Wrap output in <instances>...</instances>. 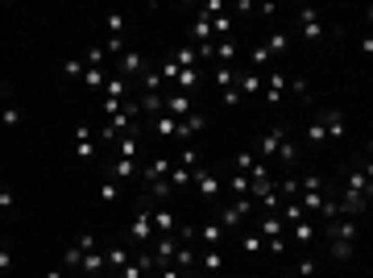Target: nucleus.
Here are the masks:
<instances>
[{
	"mask_svg": "<svg viewBox=\"0 0 373 278\" xmlns=\"http://www.w3.org/2000/svg\"><path fill=\"white\" fill-rule=\"evenodd\" d=\"M324 233H328V254L336 262H349L353 258V245H357V233H361V220L357 216H336Z\"/></svg>",
	"mask_w": 373,
	"mask_h": 278,
	"instance_id": "obj_1",
	"label": "nucleus"
},
{
	"mask_svg": "<svg viewBox=\"0 0 373 278\" xmlns=\"http://www.w3.org/2000/svg\"><path fill=\"white\" fill-rule=\"evenodd\" d=\"M154 220H149V204H141L137 212H133V225H129V241H133V250H149L154 245Z\"/></svg>",
	"mask_w": 373,
	"mask_h": 278,
	"instance_id": "obj_2",
	"label": "nucleus"
},
{
	"mask_svg": "<svg viewBox=\"0 0 373 278\" xmlns=\"http://www.w3.org/2000/svg\"><path fill=\"white\" fill-rule=\"evenodd\" d=\"M71 154H75V162H95V158H100V137L91 133L87 121L75 129V146H71Z\"/></svg>",
	"mask_w": 373,
	"mask_h": 278,
	"instance_id": "obj_3",
	"label": "nucleus"
},
{
	"mask_svg": "<svg viewBox=\"0 0 373 278\" xmlns=\"http://www.w3.org/2000/svg\"><path fill=\"white\" fill-rule=\"evenodd\" d=\"M286 83H291V75L286 71H266V83H262V100L266 104H286Z\"/></svg>",
	"mask_w": 373,
	"mask_h": 278,
	"instance_id": "obj_4",
	"label": "nucleus"
},
{
	"mask_svg": "<svg viewBox=\"0 0 373 278\" xmlns=\"http://www.w3.org/2000/svg\"><path fill=\"white\" fill-rule=\"evenodd\" d=\"M316 116H320V125H324L328 141H345V137H349V116H345L340 108H320Z\"/></svg>",
	"mask_w": 373,
	"mask_h": 278,
	"instance_id": "obj_5",
	"label": "nucleus"
},
{
	"mask_svg": "<svg viewBox=\"0 0 373 278\" xmlns=\"http://www.w3.org/2000/svg\"><path fill=\"white\" fill-rule=\"evenodd\" d=\"M299 33H303L307 42H324V37H328V25H324L320 8H299Z\"/></svg>",
	"mask_w": 373,
	"mask_h": 278,
	"instance_id": "obj_6",
	"label": "nucleus"
},
{
	"mask_svg": "<svg viewBox=\"0 0 373 278\" xmlns=\"http://www.w3.org/2000/svg\"><path fill=\"white\" fill-rule=\"evenodd\" d=\"M162 112L174 116V121H183V116L199 112V104H195V96H187V92H170V87H166V104H162Z\"/></svg>",
	"mask_w": 373,
	"mask_h": 278,
	"instance_id": "obj_7",
	"label": "nucleus"
},
{
	"mask_svg": "<svg viewBox=\"0 0 373 278\" xmlns=\"http://www.w3.org/2000/svg\"><path fill=\"white\" fill-rule=\"evenodd\" d=\"M195 237L203 241V250H224V245H228V229H224L216 216H212V220H203V225L195 229Z\"/></svg>",
	"mask_w": 373,
	"mask_h": 278,
	"instance_id": "obj_8",
	"label": "nucleus"
},
{
	"mask_svg": "<svg viewBox=\"0 0 373 278\" xmlns=\"http://www.w3.org/2000/svg\"><path fill=\"white\" fill-rule=\"evenodd\" d=\"M170 166H174V158H166V154L149 158V162L141 166V183H145V187H154V183H166V179H170Z\"/></svg>",
	"mask_w": 373,
	"mask_h": 278,
	"instance_id": "obj_9",
	"label": "nucleus"
},
{
	"mask_svg": "<svg viewBox=\"0 0 373 278\" xmlns=\"http://www.w3.org/2000/svg\"><path fill=\"white\" fill-rule=\"evenodd\" d=\"M286 141V129H270V133H262L257 141H253V154L262 158V162H270L274 154H278V146Z\"/></svg>",
	"mask_w": 373,
	"mask_h": 278,
	"instance_id": "obj_10",
	"label": "nucleus"
},
{
	"mask_svg": "<svg viewBox=\"0 0 373 278\" xmlns=\"http://www.w3.org/2000/svg\"><path fill=\"white\" fill-rule=\"evenodd\" d=\"M104 175L116 179V183H129V179H141V166L129 162V158H108V162H104Z\"/></svg>",
	"mask_w": 373,
	"mask_h": 278,
	"instance_id": "obj_11",
	"label": "nucleus"
},
{
	"mask_svg": "<svg viewBox=\"0 0 373 278\" xmlns=\"http://www.w3.org/2000/svg\"><path fill=\"white\" fill-rule=\"evenodd\" d=\"M262 83H266L262 71H237V92H241V100H257V96H262Z\"/></svg>",
	"mask_w": 373,
	"mask_h": 278,
	"instance_id": "obj_12",
	"label": "nucleus"
},
{
	"mask_svg": "<svg viewBox=\"0 0 373 278\" xmlns=\"http://www.w3.org/2000/svg\"><path fill=\"white\" fill-rule=\"evenodd\" d=\"M191 187H199V196H203V200H220V191H224V183H220V179H216L208 166H199V171H195Z\"/></svg>",
	"mask_w": 373,
	"mask_h": 278,
	"instance_id": "obj_13",
	"label": "nucleus"
},
{
	"mask_svg": "<svg viewBox=\"0 0 373 278\" xmlns=\"http://www.w3.org/2000/svg\"><path fill=\"white\" fill-rule=\"evenodd\" d=\"M253 229H257V237H262V241H278V237H286V225H282V216H266V212H262ZM286 241H291V237H286Z\"/></svg>",
	"mask_w": 373,
	"mask_h": 278,
	"instance_id": "obj_14",
	"label": "nucleus"
},
{
	"mask_svg": "<svg viewBox=\"0 0 373 278\" xmlns=\"http://www.w3.org/2000/svg\"><path fill=\"white\" fill-rule=\"evenodd\" d=\"M286 237H291L295 245H316V241H320V225H316V220L307 216V220L291 225V229H286Z\"/></svg>",
	"mask_w": 373,
	"mask_h": 278,
	"instance_id": "obj_15",
	"label": "nucleus"
},
{
	"mask_svg": "<svg viewBox=\"0 0 373 278\" xmlns=\"http://www.w3.org/2000/svg\"><path fill=\"white\" fill-rule=\"evenodd\" d=\"M100 96H104V100H133V83H129V79H120V75H108Z\"/></svg>",
	"mask_w": 373,
	"mask_h": 278,
	"instance_id": "obj_16",
	"label": "nucleus"
},
{
	"mask_svg": "<svg viewBox=\"0 0 373 278\" xmlns=\"http://www.w3.org/2000/svg\"><path fill=\"white\" fill-rule=\"evenodd\" d=\"M129 262H133L129 245H108V254H104V270H108V278L116 275V270H125Z\"/></svg>",
	"mask_w": 373,
	"mask_h": 278,
	"instance_id": "obj_17",
	"label": "nucleus"
},
{
	"mask_svg": "<svg viewBox=\"0 0 373 278\" xmlns=\"http://www.w3.org/2000/svg\"><path fill=\"white\" fill-rule=\"evenodd\" d=\"M195 266H199V275H224V250H203L199 258H195Z\"/></svg>",
	"mask_w": 373,
	"mask_h": 278,
	"instance_id": "obj_18",
	"label": "nucleus"
},
{
	"mask_svg": "<svg viewBox=\"0 0 373 278\" xmlns=\"http://www.w3.org/2000/svg\"><path fill=\"white\" fill-rule=\"evenodd\" d=\"M149 220H154V233L158 237H166V233H174L179 229V220H174V212L162 204V208H149Z\"/></svg>",
	"mask_w": 373,
	"mask_h": 278,
	"instance_id": "obj_19",
	"label": "nucleus"
},
{
	"mask_svg": "<svg viewBox=\"0 0 373 278\" xmlns=\"http://www.w3.org/2000/svg\"><path fill=\"white\" fill-rule=\"evenodd\" d=\"M141 71H145V58H141L137 50H125V54H120V79H133V83H137Z\"/></svg>",
	"mask_w": 373,
	"mask_h": 278,
	"instance_id": "obj_20",
	"label": "nucleus"
},
{
	"mask_svg": "<svg viewBox=\"0 0 373 278\" xmlns=\"http://www.w3.org/2000/svg\"><path fill=\"white\" fill-rule=\"evenodd\" d=\"M291 37H295L291 29H278V33H270V37L262 42V50H266L270 58H278V54H286V46H291Z\"/></svg>",
	"mask_w": 373,
	"mask_h": 278,
	"instance_id": "obj_21",
	"label": "nucleus"
},
{
	"mask_svg": "<svg viewBox=\"0 0 373 278\" xmlns=\"http://www.w3.org/2000/svg\"><path fill=\"white\" fill-rule=\"evenodd\" d=\"M137 133H125V137H116L112 141V158H129V162H137Z\"/></svg>",
	"mask_w": 373,
	"mask_h": 278,
	"instance_id": "obj_22",
	"label": "nucleus"
},
{
	"mask_svg": "<svg viewBox=\"0 0 373 278\" xmlns=\"http://www.w3.org/2000/svg\"><path fill=\"white\" fill-rule=\"evenodd\" d=\"M137 92H166V83H162L158 67H145V71L137 75ZM137 92H133V96H137Z\"/></svg>",
	"mask_w": 373,
	"mask_h": 278,
	"instance_id": "obj_23",
	"label": "nucleus"
},
{
	"mask_svg": "<svg viewBox=\"0 0 373 278\" xmlns=\"http://www.w3.org/2000/svg\"><path fill=\"white\" fill-rule=\"evenodd\" d=\"M104 29H108V37H104V42H125V29H129V21H125L120 12H108V17H104Z\"/></svg>",
	"mask_w": 373,
	"mask_h": 278,
	"instance_id": "obj_24",
	"label": "nucleus"
},
{
	"mask_svg": "<svg viewBox=\"0 0 373 278\" xmlns=\"http://www.w3.org/2000/svg\"><path fill=\"white\" fill-rule=\"evenodd\" d=\"M154 133H158L162 141H170V146H174V137H179V121L162 112V116H154Z\"/></svg>",
	"mask_w": 373,
	"mask_h": 278,
	"instance_id": "obj_25",
	"label": "nucleus"
},
{
	"mask_svg": "<svg viewBox=\"0 0 373 278\" xmlns=\"http://www.w3.org/2000/svg\"><path fill=\"white\" fill-rule=\"evenodd\" d=\"M237 245H241V254H245V258H257V254H262V250H266V241H262V237H257V229H245V233H241V241H237Z\"/></svg>",
	"mask_w": 373,
	"mask_h": 278,
	"instance_id": "obj_26",
	"label": "nucleus"
},
{
	"mask_svg": "<svg viewBox=\"0 0 373 278\" xmlns=\"http://www.w3.org/2000/svg\"><path fill=\"white\" fill-rule=\"evenodd\" d=\"M191 37H195V46H216V33H212V21H203V17H199V21L191 25Z\"/></svg>",
	"mask_w": 373,
	"mask_h": 278,
	"instance_id": "obj_27",
	"label": "nucleus"
},
{
	"mask_svg": "<svg viewBox=\"0 0 373 278\" xmlns=\"http://www.w3.org/2000/svg\"><path fill=\"white\" fill-rule=\"evenodd\" d=\"M274 158H278V162H282V166L291 171V166L299 162V141H295V137H286V141L278 146V154H274Z\"/></svg>",
	"mask_w": 373,
	"mask_h": 278,
	"instance_id": "obj_28",
	"label": "nucleus"
},
{
	"mask_svg": "<svg viewBox=\"0 0 373 278\" xmlns=\"http://www.w3.org/2000/svg\"><path fill=\"white\" fill-rule=\"evenodd\" d=\"M79 262H83V250H79V245H66V250H62V262H58V266H62L66 275L75 278V275H79Z\"/></svg>",
	"mask_w": 373,
	"mask_h": 278,
	"instance_id": "obj_29",
	"label": "nucleus"
},
{
	"mask_svg": "<svg viewBox=\"0 0 373 278\" xmlns=\"http://www.w3.org/2000/svg\"><path fill=\"white\" fill-rule=\"evenodd\" d=\"M191 179H195V171H187V166H179V162H174V166H170V179H166V183H170L174 191H183V187H191Z\"/></svg>",
	"mask_w": 373,
	"mask_h": 278,
	"instance_id": "obj_30",
	"label": "nucleus"
},
{
	"mask_svg": "<svg viewBox=\"0 0 373 278\" xmlns=\"http://www.w3.org/2000/svg\"><path fill=\"white\" fill-rule=\"evenodd\" d=\"M104 79H108V75H104V71H95V67H87V71H83V79H79V83H83V87H87V92H95V96H100V92H104Z\"/></svg>",
	"mask_w": 373,
	"mask_h": 278,
	"instance_id": "obj_31",
	"label": "nucleus"
},
{
	"mask_svg": "<svg viewBox=\"0 0 373 278\" xmlns=\"http://www.w3.org/2000/svg\"><path fill=\"white\" fill-rule=\"evenodd\" d=\"M212 83L224 92V87H237V71L233 67H212Z\"/></svg>",
	"mask_w": 373,
	"mask_h": 278,
	"instance_id": "obj_32",
	"label": "nucleus"
},
{
	"mask_svg": "<svg viewBox=\"0 0 373 278\" xmlns=\"http://www.w3.org/2000/svg\"><path fill=\"white\" fill-rule=\"evenodd\" d=\"M116 200H120V183L104 175V179H100V204H116Z\"/></svg>",
	"mask_w": 373,
	"mask_h": 278,
	"instance_id": "obj_33",
	"label": "nucleus"
},
{
	"mask_svg": "<svg viewBox=\"0 0 373 278\" xmlns=\"http://www.w3.org/2000/svg\"><path fill=\"white\" fill-rule=\"evenodd\" d=\"M170 58H174V67H183V71H187V67H199V58H195V46H179Z\"/></svg>",
	"mask_w": 373,
	"mask_h": 278,
	"instance_id": "obj_34",
	"label": "nucleus"
},
{
	"mask_svg": "<svg viewBox=\"0 0 373 278\" xmlns=\"http://www.w3.org/2000/svg\"><path fill=\"white\" fill-rule=\"evenodd\" d=\"M0 121H4V129H21V121H25V116H21V108H17V104H4Z\"/></svg>",
	"mask_w": 373,
	"mask_h": 278,
	"instance_id": "obj_35",
	"label": "nucleus"
},
{
	"mask_svg": "<svg viewBox=\"0 0 373 278\" xmlns=\"http://www.w3.org/2000/svg\"><path fill=\"white\" fill-rule=\"evenodd\" d=\"M0 212H8V216L17 212V191L8 183H0Z\"/></svg>",
	"mask_w": 373,
	"mask_h": 278,
	"instance_id": "obj_36",
	"label": "nucleus"
},
{
	"mask_svg": "<svg viewBox=\"0 0 373 278\" xmlns=\"http://www.w3.org/2000/svg\"><path fill=\"white\" fill-rule=\"evenodd\" d=\"M104 58H108V54H104V46H91V50L83 54V67H95V71H104Z\"/></svg>",
	"mask_w": 373,
	"mask_h": 278,
	"instance_id": "obj_37",
	"label": "nucleus"
},
{
	"mask_svg": "<svg viewBox=\"0 0 373 278\" xmlns=\"http://www.w3.org/2000/svg\"><path fill=\"white\" fill-rule=\"evenodd\" d=\"M307 141H311V146H324V141H328V133H324L320 116H311V125H307Z\"/></svg>",
	"mask_w": 373,
	"mask_h": 278,
	"instance_id": "obj_38",
	"label": "nucleus"
},
{
	"mask_svg": "<svg viewBox=\"0 0 373 278\" xmlns=\"http://www.w3.org/2000/svg\"><path fill=\"white\" fill-rule=\"evenodd\" d=\"M228 191H233L237 200H241V196H249V175H237V171H233V179H228Z\"/></svg>",
	"mask_w": 373,
	"mask_h": 278,
	"instance_id": "obj_39",
	"label": "nucleus"
},
{
	"mask_svg": "<svg viewBox=\"0 0 373 278\" xmlns=\"http://www.w3.org/2000/svg\"><path fill=\"white\" fill-rule=\"evenodd\" d=\"M83 71H87L83 58H66V62H62V75H66V79H83Z\"/></svg>",
	"mask_w": 373,
	"mask_h": 278,
	"instance_id": "obj_40",
	"label": "nucleus"
},
{
	"mask_svg": "<svg viewBox=\"0 0 373 278\" xmlns=\"http://www.w3.org/2000/svg\"><path fill=\"white\" fill-rule=\"evenodd\" d=\"M12 266H17V254H12V245H0V275H12Z\"/></svg>",
	"mask_w": 373,
	"mask_h": 278,
	"instance_id": "obj_41",
	"label": "nucleus"
},
{
	"mask_svg": "<svg viewBox=\"0 0 373 278\" xmlns=\"http://www.w3.org/2000/svg\"><path fill=\"white\" fill-rule=\"evenodd\" d=\"M295 278H320V262H316V258H303L299 270H295Z\"/></svg>",
	"mask_w": 373,
	"mask_h": 278,
	"instance_id": "obj_42",
	"label": "nucleus"
},
{
	"mask_svg": "<svg viewBox=\"0 0 373 278\" xmlns=\"http://www.w3.org/2000/svg\"><path fill=\"white\" fill-rule=\"evenodd\" d=\"M328 183H324V175H307V179H299V191H324Z\"/></svg>",
	"mask_w": 373,
	"mask_h": 278,
	"instance_id": "obj_43",
	"label": "nucleus"
},
{
	"mask_svg": "<svg viewBox=\"0 0 373 278\" xmlns=\"http://www.w3.org/2000/svg\"><path fill=\"white\" fill-rule=\"evenodd\" d=\"M220 100H224V104H233V108H237V104H245V100H241V92H237V87H224V92H220Z\"/></svg>",
	"mask_w": 373,
	"mask_h": 278,
	"instance_id": "obj_44",
	"label": "nucleus"
},
{
	"mask_svg": "<svg viewBox=\"0 0 373 278\" xmlns=\"http://www.w3.org/2000/svg\"><path fill=\"white\" fill-rule=\"evenodd\" d=\"M42 278H71V275H66L62 266H54V270H46V275H42Z\"/></svg>",
	"mask_w": 373,
	"mask_h": 278,
	"instance_id": "obj_45",
	"label": "nucleus"
},
{
	"mask_svg": "<svg viewBox=\"0 0 373 278\" xmlns=\"http://www.w3.org/2000/svg\"><path fill=\"white\" fill-rule=\"evenodd\" d=\"M183 278H203V275H199V270H187V275H183Z\"/></svg>",
	"mask_w": 373,
	"mask_h": 278,
	"instance_id": "obj_46",
	"label": "nucleus"
},
{
	"mask_svg": "<svg viewBox=\"0 0 373 278\" xmlns=\"http://www.w3.org/2000/svg\"><path fill=\"white\" fill-rule=\"evenodd\" d=\"M0 96H4V83H0Z\"/></svg>",
	"mask_w": 373,
	"mask_h": 278,
	"instance_id": "obj_47",
	"label": "nucleus"
},
{
	"mask_svg": "<svg viewBox=\"0 0 373 278\" xmlns=\"http://www.w3.org/2000/svg\"><path fill=\"white\" fill-rule=\"evenodd\" d=\"M241 278H253V275H241Z\"/></svg>",
	"mask_w": 373,
	"mask_h": 278,
	"instance_id": "obj_48",
	"label": "nucleus"
}]
</instances>
